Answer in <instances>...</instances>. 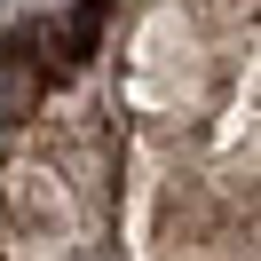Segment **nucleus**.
Masks as SVG:
<instances>
[{"label":"nucleus","instance_id":"1","mask_svg":"<svg viewBox=\"0 0 261 261\" xmlns=\"http://www.w3.org/2000/svg\"><path fill=\"white\" fill-rule=\"evenodd\" d=\"M95 32H103V0H80L56 32H40V48H48V56H40V71H71L87 48H95Z\"/></svg>","mask_w":261,"mask_h":261}]
</instances>
